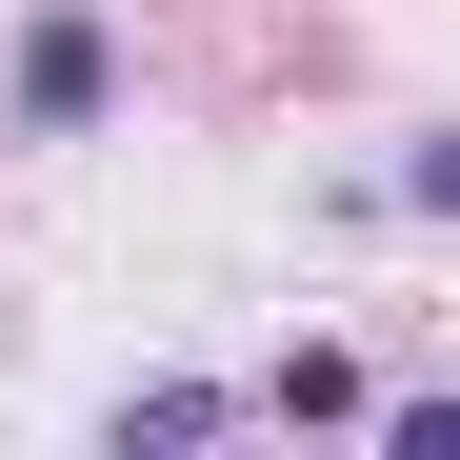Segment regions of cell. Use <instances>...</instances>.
Instances as JSON below:
<instances>
[{"mask_svg": "<svg viewBox=\"0 0 460 460\" xmlns=\"http://www.w3.org/2000/svg\"><path fill=\"white\" fill-rule=\"evenodd\" d=\"M101 81H120L101 0H40V21H21V140H81V120H101Z\"/></svg>", "mask_w": 460, "mask_h": 460, "instance_id": "cell-1", "label": "cell"}]
</instances>
